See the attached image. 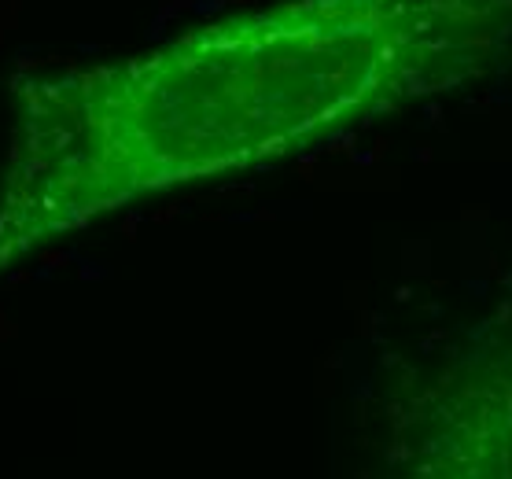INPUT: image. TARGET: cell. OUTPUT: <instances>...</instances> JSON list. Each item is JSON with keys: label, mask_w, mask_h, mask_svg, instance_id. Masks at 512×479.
Returning <instances> with one entry per match:
<instances>
[{"label": "cell", "mask_w": 512, "mask_h": 479, "mask_svg": "<svg viewBox=\"0 0 512 479\" xmlns=\"http://www.w3.org/2000/svg\"><path fill=\"white\" fill-rule=\"evenodd\" d=\"M512 0H284L15 93L0 269L137 196L288 155L376 107L476 78Z\"/></svg>", "instance_id": "obj_1"}, {"label": "cell", "mask_w": 512, "mask_h": 479, "mask_svg": "<svg viewBox=\"0 0 512 479\" xmlns=\"http://www.w3.org/2000/svg\"><path fill=\"white\" fill-rule=\"evenodd\" d=\"M424 417L413 479H512V358L472 380H443Z\"/></svg>", "instance_id": "obj_2"}]
</instances>
